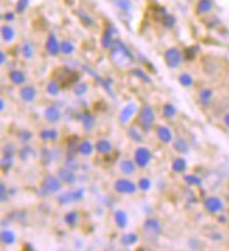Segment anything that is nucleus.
I'll return each instance as SVG.
<instances>
[{
  "label": "nucleus",
  "mask_w": 229,
  "mask_h": 251,
  "mask_svg": "<svg viewBox=\"0 0 229 251\" xmlns=\"http://www.w3.org/2000/svg\"><path fill=\"white\" fill-rule=\"evenodd\" d=\"M158 138L161 140L162 143H165V144L170 143L173 140L172 130L169 127H166V126H159L158 127Z\"/></svg>",
  "instance_id": "f3484780"
},
{
  "label": "nucleus",
  "mask_w": 229,
  "mask_h": 251,
  "mask_svg": "<svg viewBox=\"0 0 229 251\" xmlns=\"http://www.w3.org/2000/svg\"><path fill=\"white\" fill-rule=\"evenodd\" d=\"M0 62H1V64L6 62V54H4V52H0Z\"/></svg>",
  "instance_id": "603ef678"
},
{
  "label": "nucleus",
  "mask_w": 229,
  "mask_h": 251,
  "mask_svg": "<svg viewBox=\"0 0 229 251\" xmlns=\"http://www.w3.org/2000/svg\"><path fill=\"white\" fill-rule=\"evenodd\" d=\"M7 189H6V185L4 183H1L0 185V199H1V202H6L7 201Z\"/></svg>",
  "instance_id": "8fccbe9b"
},
{
  "label": "nucleus",
  "mask_w": 229,
  "mask_h": 251,
  "mask_svg": "<svg viewBox=\"0 0 229 251\" xmlns=\"http://www.w3.org/2000/svg\"><path fill=\"white\" fill-rule=\"evenodd\" d=\"M0 240H1L3 244L12 246V244H14V241H16V234L13 231H10V230H3L1 234H0Z\"/></svg>",
  "instance_id": "393cba45"
},
{
  "label": "nucleus",
  "mask_w": 229,
  "mask_h": 251,
  "mask_svg": "<svg viewBox=\"0 0 229 251\" xmlns=\"http://www.w3.org/2000/svg\"><path fill=\"white\" fill-rule=\"evenodd\" d=\"M19 138H20V141H23V143H28V141L33 138V133H31V131H27V130H23V131L19 133Z\"/></svg>",
  "instance_id": "49530a36"
},
{
  "label": "nucleus",
  "mask_w": 229,
  "mask_h": 251,
  "mask_svg": "<svg viewBox=\"0 0 229 251\" xmlns=\"http://www.w3.org/2000/svg\"><path fill=\"white\" fill-rule=\"evenodd\" d=\"M183 61V54L177 48H169L165 52V62L170 69H176Z\"/></svg>",
  "instance_id": "20e7f679"
},
{
  "label": "nucleus",
  "mask_w": 229,
  "mask_h": 251,
  "mask_svg": "<svg viewBox=\"0 0 229 251\" xmlns=\"http://www.w3.org/2000/svg\"><path fill=\"white\" fill-rule=\"evenodd\" d=\"M131 74L134 75V76H137V78H139L141 80H144V82H146V83H150L152 80H150V78H149V75L146 74V72H144L141 68H135L131 71Z\"/></svg>",
  "instance_id": "f704fd0d"
},
{
  "label": "nucleus",
  "mask_w": 229,
  "mask_h": 251,
  "mask_svg": "<svg viewBox=\"0 0 229 251\" xmlns=\"http://www.w3.org/2000/svg\"><path fill=\"white\" fill-rule=\"evenodd\" d=\"M176 23V20H174V17L170 16V14H167L166 13V16H165V19H163V25L165 27H167V28H172L173 25Z\"/></svg>",
  "instance_id": "de8ad7c7"
},
{
  "label": "nucleus",
  "mask_w": 229,
  "mask_h": 251,
  "mask_svg": "<svg viewBox=\"0 0 229 251\" xmlns=\"http://www.w3.org/2000/svg\"><path fill=\"white\" fill-rule=\"evenodd\" d=\"M14 37H16V33H14L13 27H10V25H3L1 27V38H3V41L12 43L13 40H14Z\"/></svg>",
  "instance_id": "b1692460"
},
{
  "label": "nucleus",
  "mask_w": 229,
  "mask_h": 251,
  "mask_svg": "<svg viewBox=\"0 0 229 251\" xmlns=\"http://www.w3.org/2000/svg\"><path fill=\"white\" fill-rule=\"evenodd\" d=\"M31 154H33V150H31V147H28V146H25V147H23V149L20 150V157H21L23 160L30 158Z\"/></svg>",
  "instance_id": "09e8293b"
},
{
  "label": "nucleus",
  "mask_w": 229,
  "mask_h": 251,
  "mask_svg": "<svg viewBox=\"0 0 229 251\" xmlns=\"http://www.w3.org/2000/svg\"><path fill=\"white\" fill-rule=\"evenodd\" d=\"M55 78L58 82H62V86H69L72 82L78 80L75 79V78H78V75L69 68H61L55 72Z\"/></svg>",
  "instance_id": "0eeeda50"
},
{
  "label": "nucleus",
  "mask_w": 229,
  "mask_h": 251,
  "mask_svg": "<svg viewBox=\"0 0 229 251\" xmlns=\"http://www.w3.org/2000/svg\"><path fill=\"white\" fill-rule=\"evenodd\" d=\"M45 50H46V52H48L51 57H57L58 54L61 52V43L58 41L57 35L55 34L48 35V38H46V43H45Z\"/></svg>",
  "instance_id": "9b49d317"
},
{
  "label": "nucleus",
  "mask_w": 229,
  "mask_h": 251,
  "mask_svg": "<svg viewBox=\"0 0 229 251\" xmlns=\"http://www.w3.org/2000/svg\"><path fill=\"white\" fill-rule=\"evenodd\" d=\"M137 185L129 181V179H125V178H121V179H117L114 183V189L118 192V194H124V195H132L137 192Z\"/></svg>",
  "instance_id": "423d86ee"
},
{
  "label": "nucleus",
  "mask_w": 229,
  "mask_h": 251,
  "mask_svg": "<svg viewBox=\"0 0 229 251\" xmlns=\"http://www.w3.org/2000/svg\"><path fill=\"white\" fill-rule=\"evenodd\" d=\"M78 14H79V17L82 19V22H83V24L84 25H87V27H92L93 25V20L87 16V14H84L83 13V10H78Z\"/></svg>",
  "instance_id": "a18cd8bd"
},
{
  "label": "nucleus",
  "mask_w": 229,
  "mask_h": 251,
  "mask_svg": "<svg viewBox=\"0 0 229 251\" xmlns=\"http://www.w3.org/2000/svg\"><path fill=\"white\" fill-rule=\"evenodd\" d=\"M94 149H96V147L93 146L90 141H82L81 144L78 146V151H79V154L84 155V157H89V155H92L93 150Z\"/></svg>",
  "instance_id": "4be33fe9"
},
{
  "label": "nucleus",
  "mask_w": 229,
  "mask_h": 251,
  "mask_svg": "<svg viewBox=\"0 0 229 251\" xmlns=\"http://www.w3.org/2000/svg\"><path fill=\"white\" fill-rule=\"evenodd\" d=\"M114 27H108V28L104 31L103 38H102V46H103L104 50H110V48L113 47V43L115 41V40H113V38H114Z\"/></svg>",
  "instance_id": "2eb2a0df"
},
{
  "label": "nucleus",
  "mask_w": 229,
  "mask_h": 251,
  "mask_svg": "<svg viewBox=\"0 0 229 251\" xmlns=\"http://www.w3.org/2000/svg\"><path fill=\"white\" fill-rule=\"evenodd\" d=\"M46 92H48V95H51V96H58L59 92H61V85H59V82H58L57 79L51 80V82L48 83V86H46Z\"/></svg>",
  "instance_id": "473e14b6"
},
{
  "label": "nucleus",
  "mask_w": 229,
  "mask_h": 251,
  "mask_svg": "<svg viewBox=\"0 0 229 251\" xmlns=\"http://www.w3.org/2000/svg\"><path fill=\"white\" fill-rule=\"evenodd\" d=\"M42 188L46 194H57L62 189V181L59 176H54V175H48L45 179L42 181Z\"/></svg>",
  "instance_id": "39448f33"
},
{
  "label": "nucleus",
  "mask_w": 229,
  "mask_h": 251,
  "mask_svg": "<svg viewBox=\"0 0 229 251\" xmlns=\"http://www.w3.org/2000/svg\"><path fill=\"white\" fill-rule=\"evenodd\" d=\"M138 112V106L135 102H131L128 103L126 106L123 107V110L120 112V122L121 123H128L132 117H134V114Z\"/></svg>",
  "instance_id": "f8f14e48"
},
{
  "label": "nucleus",
  "mask_w": 229,
  "mask_h": 251,
  "mask_svg": "<svg viewBox=\"0 0 229 251\" xmlns=\"http://www.w3.org/2000/svg\"><path fill=\"white\" fill-rule=\"evenodd\" d=\"M174 150L177 151V152H180V154H187L188 152V144H187V141L184 140V138H177V140H174Z\"/></svg>",
  "instance_id": "a878e982"
},
{
  "label": "nucleus",
  "mask_w": 229,
  "mask_h": 251,
  "mask_svg": "<svg viewBox=\"0 0 229 251\" xmlns=\"http://www.w3.org/2000/svg\"><path fill=\"white\" fill-rule=\"evenodd\" d=\"M4 20H6V22H13V20H14V14H13V13L4 14Z\"/></svg>",
  "instance_id": "3c124183"
},
{
  "label": "nucleus",
  "mask_w": 229,
  "mask_h": 251,
  "mask_svg": "<svg viewBox=\"0 0 229 251\" xmlns=\"http://www.w3.org/2000/svg\"><path fill=\"white\" fill-rule=\"evenodd\" d=\"M152 160V154L148 149L145 147H139L135 151V155H134V161L137 162V165L139 168H145L148 167V164Z\"/></svg>",
  "instance_id": "1a4fd4ad"
},
{
  "label": "nucleus",
  "mask_w": 229,
  "mask_h": 251,
  "mask_svg": "<svg viewBox=\"0 0 229 251\" xmlns=\"http://www.w3.org/2000/svg\"><path fill=\"white\" fill-rule=\"evenodd\" d=\"M58 176L61 178V181L65 183H73L76 182V174H75V170L69 168V167H65V168H61L58 171Z\"/></svg>",
  "instance_id": "ddd939ff"
},
{
  "label": "nucleus",
  "mask_w": 229,
  "mask_h": 251,
  "mask_svg": "<svg viewBox=\"0 0 229 251\" xmlns=\"http://www.w3.org/2000/svg\"><path fill=\"white\" fill-rule=\"evenodd\" d=\"M40 137L42 138V140H45V141H54V140H57L58 138V131L57 130H54V128L42 130V131L40 133Z\"/></svg>",
  "instance_id": "2f4dec72"
},
{
  "label": "nucleus",
  "mask_w": 229,
  "mask_h": 251,
  "mask_svg": "<svg viewBox=\"0 0 229 251\" xmlns=\"http://www.w3.org/2000/svg\"><path fill=\"white\" fill-rule=\"evenodd\" d=\"M179 83L184 86V88H190V86H193V83H194V79H193V76L190 75V74H182L180 76H179Z\"/></svg>",
  "instance_id": "72a5a7b5"
},
{
  "label": "nucleus",
  "mask_w": 229,
  "mask_h": 251,
  "mask_svg": "<svg viewBox=\"0 0 229 251\" xmlns=\"http://www.w3.org/2000/svg\"><path fill=\"white\" fill-rule=\"evenodd\" d=\"M138 240H139V237H138L137 233H126L121 237V244L125 247H131V246L137 244Z\"/></svg>",
  "instance_id": "5701e85b"
},
{
  "label": "nucleus",
  "mask_w": 229,
  "mask_h": 251,
  "mask_svg": "<svg viewBox=\"0 0 229 251\" xmlns=\"http://www.w3.org/2000/svg\"><path fill=\"white\" fill-rule=\"evenodd\" d=\"M128 134H129V137L132 138L134 141H137V143H142L144 141V136L138 131L135 127H129L128 128Z\"/></svg>",
  "instance_id": "4c0bfd02"
},
{
  "label": "nucleus",
  "mask_w": 229,
  "mask_h": 251,
  "mask_svg": "<svg viewBox=\"0 0 229 251\" xmlns=\"http://www.w3.org/2000/svg\"><path fill=\"white\" fill-rule=\"evenodd\" d=\"M211 98H212V91L211 89H204V91L200 92V99H201V102L203 103H208L211 100Z\"/></svg>",
  "instance_id": "37998d69"
},
{
  "label": "nucleus",
  "mask_w": 229,
  "mask_h": 251,
  "mask_svg": "<svg viewBox=\"0 0 229 251\" xmlns=\"http://www.w3.org/2000/svg\"><path fill=\"white\" fill-rule=\"evenodd\" d=\"M113 3L123 13L128 14V13H131V10H132V3L129 0H113Z\"/></svg>",
  "instance_id": "cd10ccee"
},
{
  "label": "nucleus",
  "mask_w": 229,
  "mask_h": 251,
  "mask_svg": "<svg viewBox=\"0 0 229 251\" xmlns=\"http://www.w3.org/2000/svg\"><path fill=\"white\" fill-rule=\"evenodd\" d=\"M212 6H214L212 4V0H200L198 4H197V10H198V13L206 14V13L212 10Z\"/></svg>",
  "instance_id": "c756f323"
},
{
  "label": "nucleus",
  "mask_w": 229,
  "mask_h": 251,
  "mask_svg": "<svg viewBox=\"0 0 229 251\" xmlns=\"http://www.w3.org/2000/svg\"><path fill=\"white\" fill-rule=\"evenodd\" d=\"M138 188H139L141 191H144V192H148L149 189L152 188L150 179H148V178H141L139 182H138Z\"/></svg>",
  "instance_id": "ea45409f"
},
{
  "label": "nucleus",
  "mask_w": 229,
  "mask_h": 251,
  "mask_svg": "<svg viewBox=\"0 0 229 251\" xmlns=\"http://www.w3.org/2000/svg\"><path fill=\"white\" fill-rule=\"evenodd\" d=\"M61 52L65 55H70L75 52V46L70 41H63V43H61Z\"/></svg>",
  "instance_id": "c9c22d12"
},
{
  "label": "nucleus",
  "mask_w": 229,
  "mask_h": 251,
  "mask_svg": "<svg viewBox=\"0 0 229 251\" xmlns=\"http://www.w3.org/2000/svg\"><path fill=\"white\" fill-rule=\"evenodd\" d=\"M28 3H30V0H19L17 1V6H16V12L17 13H24L27 10V7H28Z\"/></svg>",
  "instance_id": "c03bdc74"
},
{
  "label": "nucleus",
  "mask_w": 229,
  "mask_h": 251,
  "mask_svg": "<svg viewBox=\"0 0 229 251\" xmlns=\"http://www.w3.org/2000/svg\"><path fill=\"white\" fill-rule=\"evenodd\" d=\"M94 147H96V151L100 154H108L113 150V144L108 140H99Z\"/></svg>",
  "instance_id": "aec40b11"
},
{
  "label": "nucleus",
  "mask_w": 229,
  "mask_h": 251,
  "mask_svg": "<svg viewBox=\"0 0 229 251\" xmlns=\"http://www.w3.org/2000/svg\"><path fill=\"white\" fill-rule=\"evenodd\" d=\"M225 125H227L229 127V113L227 114V116H225Z\"/></svg>",
  "instance_id": "5fc2aeb1"
},
{
  "label": "nucleus",
  "mask_w": 229,
  "mask_h": 251,
  "mask_svg": "<svg viewBox=\"0 0 229 251\" xmlns=\"http://www.w3.org/2000/svg\"><path fill=\"white\" fill-rule=\"evenodd\" d=\"M162 113H163V117H165V119H172V117H174V116L177 114V109H176V106L172 104V103H166V104L163 106Z\"/></svg>",
  "instance_id": "c85d7f7f"
},
{
  "label": "nucleus",
  "mask_w": 229,
  "mask_h": 251,
  "mask_svg": "<svg viewBox=\"0 0 229 251\" xmlns=\"http://www.w3.org/2000/svg\"><path fill=\"white\" fill-rule=\"evenodd\" d=\"M144 233L148 239H156L162 233V225L158 219H146L144 223Z\"/></svg>",
  "instance_id": "7ed1b4c3"
},
{
  "label": "nucleus",
  "mask_w": 229,
  "mask_h": 251,
  "mask_svg": "<svg viewBox=\"0 0 229 251\" xmlns=\"http://www.w3.org/2000/svg\"><path fill=\"white\" fill-rule=\"evenodd\" d=\"M83 198H84V189H76V191H70L66 194L59 195V203L61 205H69V203L82 201Z\"/></svg>",
  "instance_id": "6e6552de"
},
{
  "label": "nucleus",
  "mask_w": 229,
  "mask_h": 251,
  "mask_svg": "<svg viewBox=\"0 0 229 251\" xmlns=\"http://www.w3.org/2000/svg\"><path fill=\"white\" fill-rule=\"evenodd\" d=\"M10 80L14 85H23L25 82V75L21 71H12L10 72Z\"/></svg>",
  "instance_id": "7c9ffc66"
},
{
  "label": "nucleus",
  "mask_w": 229,
  "mask_h": 251,
  "mask_svg": "<svg viewBox=\"0 0 229 251\" xmlns=\"http://www.w3.org/2000/svg\"><path fill=\"white\" fill-rule=\"evenodd\" d=\"M204 207L209 213H219L224 209V203L217 196H209L204 201Z\"/></svg>",
  "instance_id": "9d476101"
},
{
  "label": "nucleus",
  "mask_w": 229,
  "mask_h": 251,
  "mask_svg": "<svg viewBox=\"0 0 229 251\" xmlns=\"http://www.w3.org/2000/svg\"><path fill=\"white\" fill-rule=\"evenodd\" d=\"M78 212H69L68 215L65 216V223L69 226H75L78 222Z\"/></svg>",
  "instance_id": "a19ab883"
},
{
  "label": "nucleus",
  "mask_w": 229,
  "mask_h": 251,
  "mask_svg": "<svg viewBox=\"0 0 229 251\" xmlns=\"http://www.w3.org/2000/svg\"><path fill=\"white\" fill-rule=\"evenodd\" d=\"M21 52H23V55L27 58V59H31V58L34 57V48H33V46H31L30 43L23 44V47H21Z\"/></svg>",
  "instance_id": "e433bc0d"
},
{
  "label": "nucleus",
  "mask_w": 229,
  "mask_h": 251,
  "mask_svg": "<svg viewBox=\"0 0 229 251\" xmlns=\"http://www.w3.org/2000/svg\"><path fill=\"white\" fill-rule=\"evenodd\" d=\"M89 89V86H87V83H78L76 86H75V95L76 96H83L86 92Z\"/></svg>",
  "instance_id": "79ce46f5"
},
{
  "label": "nucleus",
  "mask_w": 229,
  "mask_h": 251,
  "mask_svg": "<svg viewBox=\"0 0 229 251\" xmlns=\"http://www.w3.org/2000/svg\"><path fill=\"white\" fill-rule=\"evenodd\" d=\"M114 220L115 225L120 228L126 227V225H128V216L124 210H117L114 213Z\"/></svg>",
  "instance_id": "412c9836"
},
{
  "label": "nucleus",
  "mask_w": 229,
  "mask_h": 251,
  "mask_svg": "<svg viewBox=\"0 0 229 251\" xmlns=\"http://www.w3.org/2000/svg\"><path fill=\"white\" fill-rule=\"evenodd\" d=\"M4 107H6V103H4L3 99H1V100H0V110L3 112V110H4Z\"/></svg>",
  "instance_id": "864d4df0"
},
{
  "label": "nucleus",
  "mask_w": 229,
  "mask_h": 251,
  "mask_svg": "<svg viewBox=\"0 0 229 251\" xmlns=\"http://www.w3.org/2000/svg\"><path fill=\"white\" fill-rule=\"evenodd\" d=\"M172 170L177 174H183L187 170V162L184 158H176L172 162Z\"/></svg>",
  "instance_id": "bb28decb"
},
{
  "label": "nucleus",
  "mask_w": 229,
  "mask_h": 251,
  "mask_svg": "<svg viewBox=\"0 0 229 251\" xmlns=\"http://www.w3.org/2000/svg\"><path fill=\"white\" fill-rule=\"evenodd\" d=\"M110 50H111V61L118 68H125V67H128L129 64H132L135 61L132 52L120 40H115Z\"/></svg>",
  "instance_id": "f257e3e1"
},
{
  "label": "nucleus",
  "mask_w": 229,
  "mask_h": 251,
  "mask_svg": "<svg viewBox=\"0 0 229 251\" xmlns=\"http://www.w3.org/2000/svg\"><path fill=\"white\" fill-rule=\"evenodd\" d=\"M20 96L25 103L34 102L35 96H37V91H35L34 86H25L20 91Z\"/></svg>",
  "instance_id": "a211bd4d"
},
{
  "label": "nucleus",
  "mask_w": 229,
  "mask_h": 251,
  "mask_svg": "<svg viewBox=\"0 0 229 251\" xmlns=\"http://www.w3.org/2000/svg\"><path fill=\"white\" fill-rule=\"evenodd\" d=\"M44 117L49 123H57L61 119V110L58 109L57 106H48L45 112H44Z\"/></svg>",
  "instance_id": "4468645a"
},
{
  "label": "nucleus",
  "mask_w": 229,
  "mask_h": 251,
  "mask_svg": "<svg viewBox=\"0 0 229 251\" xmlns=\"http://www.w3.org/2000/svg\"><path fill=\"white\" fill-rule=\"evenodd\" d=\"M155 110L150 106H144L139 112V125L144 131H150V128L153 127L155 123Z\"/></svg>",
  "instance_id": "f03ea898"
},
{
  "label": "nucleus",
  "mask_w": 229,
  "mask_h": 251,
  "mask_svg": "<svg viewBox=\"0 0 229 251\" xmlns=\"http://www.w3.org/2000/svg\"><path fill=\"white\" fill-rule=\"evenodd\" d=\"M184 181L188 185H194V186H200L203 183V179L197 175H184Z\"/></svg>",
  "instance_id": "58836bf2"
},
{
  "label": "nucleus",
  "mask_w": 229,
  "mask_h": 251,
  "mask_svg": "<svg viewBox=\"0 0 229 251\" xmlns=\"http://www.w3.org/2000/svg\"><path fill=\"white\" fill-rule=\"evenodd\" d=\"M76 119H78V120H81L82 125H83V127H84V130L90 131V130L94 128V117H93L90 113L84 112V113L78 114V116H76Z\"/></svg>",
  "instance_id": "dca6fc26"
},
{
  "label": "nucleus",
  "mask_w": 229,
  "mask_h": 251,
  "mask_svg": "<svg viewBox=\"0 0 229 251\" xmlns=\"http://www.w3.org/2000/svg\"><path fill=\"white\" fill-rule=\"evenodd\" d=\"M120 170H121L123 174H125V175H131V174H134L135 170H137V162L131 160H123L120 162Z\"/></svg>",
  "instance_id": "6ab92c4d"
}]
</instances>
